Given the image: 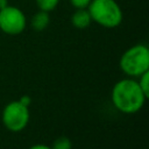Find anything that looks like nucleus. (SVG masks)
<instances>
[{"label": "nucleus", "mask_w": 149, "mask_h": 149, "mask_svg": "<svg viewBox=\"0 0 149 149\" xmlns=\"http://www.w3.org/2000/svg\"><path fill=\"white\" fill-rule=\"evenodd\" d=\"M112 102L115 108L125 114L139 112L147 99L139 83L134 79L126 78L116 81L112 88Z\"/></svg>", "instance_id": "1"}, {"label": "nucleus", "mask_w": 149, "mask_h": 149, "mask_svg": "<svg viewBox=\"0 0 149 149\" xmlns=\"http://www.w3.org/2000/svg\"><path fill=\"white\" fill-rule=\"evenodd\" d=\"M87 7L91 19L102 27L114 28L122 21V12L114 0H91Z\"/></svg>", "instance_id": "2"}, {"label": "nucleus", "mask_w": 149, "mask_h": 149, "mask_svg": "<svg viewBox=\"0 0 149 149\" xmlns=\"http://www.w3.org/2000/svg\"><path fill=\"white\" fill-rule=\"evenodd\" d=\"M120 69L129 77H140L149 71V50L143 44H136L123 52L120 58Z\"/></svg>", "instance_id": "3"}, {"label": "nucleus", "mask_w": 149, "mask_h": 149, "mask_svg": "<svg viewBox=\"0 0 149 149\" xmlns=\"http://www.w3.org/2000/svg\"><path fill=\"white\" fill-rule=\"evenodd\" d=\"M28 122L29 109L19 100L10 101L5 106L2 111V123L8 130L13 133L21 132L27 127Z\"/></svg>", "instance_id": "4"}, {"label": "nucleus", "mask_w": 149, "mask_h": 149, "mask_svg": "<svg viewBox=\"0 0 149 149\" xmlns=\"http://www.w3.org/2000/svg\"><path fill=\"white\" fill-rule=\"evenodd\" d=\"M26 28L24 14L16 7L7 6L0 9V29L8 35H17Z\"/></svg>", "instance_id": "5"}, {"label": "nucleus", "mask_w": 149, "mask_h": 149, "mask_svg": "<svg viewBox=\"0 0 149 149\" xmlns=\"http://www.w3.org/2000/svg\"><path fill=\"white\" fill-rule=\"evenodd\" d=\"M91 20H92L91 15H90L88 10H86L85 8H79L71 17L72 24L78 29H84V28L88 27L91 23Z\"/></svg>", "instance_id": "6"}, {"label": "nucleus", "mask_w": 149, "mask_h": 149, "mask_svg": "<svg viewBox=\"0 0 149 149\" xmlns=\"http://www.w3.org/2000/svg\"><path fill=\"white\" fill-rule=\"evenodd\" d=\"M50 22V17H49V14L48 12H44V10H41L38 13H36L33 19H31V27L34 30L36 31H41L43 29H45L48 27Z\"/></svg>", "instance_id": "7"}, {"label": "nucleus", "mask_w": 149, "mask_h": 149, "mask_svg": "<svg viewBox=\"0 0 149 149\" xmlns=\"http://www.w3.org/2000/svg\"><path fill=\"white\" fill-rule=\"evenodd\" d=\"M71 148H72V142L70 141L69 137L65 136L56 139L51 147V149H71Z\"/></svg>", "instance_id": "8"}, {"label": "nucleus", "mask_w": 149, "mask_h": 149, "mask_svg": "<svg viewBox=\"0 0 149 149\" xmlns=\"http://www.w3.org/2000/svg\"><path fill=\"white\" fill-rule=\"evenodd\" d=\"M139 78H140V80L137 81L139 86L141 87V90L144 93V95L148 98L149 97V71L142 73Z\"/></svg>", "instance_id": "9"}, {"label": "nucleus", "mask_w": 149, "mask_h": 149, "mask_svg": "<svg viewBox=\"0 0 149 149\" xmlns=\"http://www.w3.org/2000/svg\"><path fill=\"white\" fill-rule=\"evenodd\" d=\"M59 0H36L38 7L41 10H44V12H50L52 10L57 3H58Z\"/></svg>", "instance_id": "10"}, {"label": "nucleus", "mask_w": 149, "mask_h": 149, "mask_svg": "<svg viewBox=\"0 0 149 149\" xmlns=\"http://www.w3.org/2000/svg\"><path fill=\"white\" fill-rule=\"evenodd\" d=\"M70 2L73 7L79 9V8H86L90 5L91 0H70Z\"/></svg>", "instance_id": "11"}, {"label": "nucleus", "mask_w": 149, "mask_h": 149, "mask_svg": "<svg viewBox=\"0 0 149 149\" xmlns=\"http://www.w3.org/2000/svg\"><path fill=\"white\" fill-rule=\"evenodd\" d=\"M21 104H23L24 106H29L30 105V102H31V99H30V97H28V95H22L21 98H20V100H19Z\"/></svg>", "instance_id": "12"}, {"label": "nucleus", "mask_w": 149, "mask_h": 149, "mask_svg": "<svg viewBox=\"0 0 149 149\" xmlns=\"http://www.w3.org/2000/svg\"><path fill=\"white\" fill-rule=\"evenodd\" d=\"M29 149H51V147H48L45 144H34Z\"/></svg>", "instance_id": "13"}, {"label": "nucleus", "mask_w": 149, "mask_h": 149, "mask_svg": "<svg viewBox=\"0 0 149 149\" xmlns=\"http://www.w3.org/2000/svg\"><path fill=\"white\" fill-rule=\"evenodd\" d=\"M7 6H8V1L7 0H0V9H3Z\"/></svg>", "instance_id": "14"}]
</instances>
